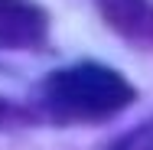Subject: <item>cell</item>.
<instances>
[{"label":"cell","mask_w":153,"mask_h":150,"mask_svg":"<svg viewBox=\"0 0 153 150\" xmlns=\"http://www.w3.org/2000/svg\"><path fill=\"white\" fill-rule=\"evenodd\" d=\"M46 39V13L30 0H0V46L30 49Z\"/></svg>","instance_id":"obj_2"},{"label":"cell","mask_w":153,"mask_h":150,"mask_svg":"<svg viewBox=\"0 0 153 150\" xmlns=\"http://www.w3.org/2000/svg\"><path fill=\"white\" fill-rule=\"evenodd\" d=\"M42 101L59 121H101L134 101V88L114 69L82 62L52 72L42 85Z\"/></svg>","instance_id":"obj_1"}]
</instances>
